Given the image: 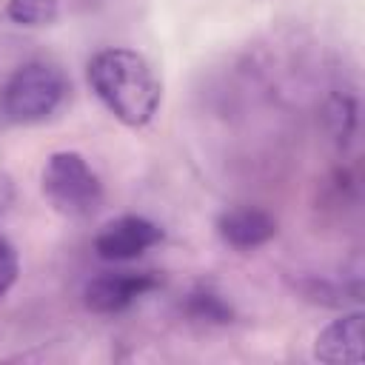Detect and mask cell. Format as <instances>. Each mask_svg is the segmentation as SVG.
<instances>
[{
  "label": "cell",
  "mask_w": 365,
  "mask_h": 365,
  "mask_svg": "<svg viewBox=\"0 0 365 365\" xmlns=\"http://www.w3.org/2000/svg\"><path fill=\"white\" fill-rule=\"evenodd\" d=\"M88 83L100 103L125 125H145L160 106L154 68L128 48H103L88 60Z\"/></svg>",
  "instance_id": "1"
},
{
  "label": "cell",
  "mask_w": 365,
  "mask_h": 365,
  "mask_svg": "<svg viewBox=\"0 0 365 365\" xmlns=\"http://www.w3.org/2000/svg\"><path fill=\"white\" fill-rule=\"evenodd\" d=\"M43 194L54 211L74 220L91 217L103 202L100 177L77 151H57L48 157L43 168Z\"/></svg>",
  "instance_id": "2"
},
{
  "label": "cell",
  "mask_w": 365,
  "mask_h": 365,
  "mask_svg": "<svg viewBox=\"0 0 365 365\" xmlns=\"http://www.w3.org/2000/svg\"><path fill=\"white\" fill-rule=\"evenodd\" d=\"M68 83L60 68L34 60L20 66L3 86V111L14 123H40L66 100Z\"/></svg>",
  "instance_id": "3"
},
{
  "label": "cell",
  "mask_w": 365,
  "mask_h": 365,
  "mask_svg": "<svg viewBox=\"0 0 365 365\" xmlns=\"http://www.w3.org/2000/svg\"><path fill=\"white\" fill-rule=\"evenodd\" d=\"M163 242V228L145 217H117L111 222H106L97 237H94V251L100 259H111V262H125L134 259L140 254H145L148 248Z\"/></svg>",
  "instance_id": "4"
},
{
  "label": "cell",
  "mask_w": 365,
  "mask_h": 365,
  "mask_svg": "<svg viewBox=\"0 0 365 365\" xmlns=\"http://www.w3.org/2000/svg\"><path fill=\"white\" fill-rule=\"evenodd\" d=\"M160 288V277L151 271H117V274H100L94 277L83 297L86 305L97 314H117L125 311L131 302H137L140 297H145L148 291Z\"/></svg>",
  "instance_id": "5"
},
{
  "label": "cell",
  "mask_w": 365,
  "mask_h": 365,
  "mask_svg": "<svg viewBox=\"0 0 365 365\" xmlns=\"http://www.w3.org/2000/svg\"><path fill=\"white\" fill-rule=\"evenodd\" d=\"M362 314H342L328 322L314 339V356L328 365H359L362 362Z\"/></svg>",
  "instance_id": "6"
},
{
  "label": "cell",
  "mask_w": 365,
  "mask_h": 365,
  "mask_svg": "<svg viewBox=\"0 0 365 365\" xmlns=\"http://www.w3.org/2000/svg\"><path fill=\"white\" fill-rule=\"evenodd\" d=\"M217 231L228 245L248 251V248H257V245L268 242L277 234V222H274V217L268 211L242 205V208L225 211L217 220Z\"/></svg>",
  "instance_id": "7"
},
{
  "label": "cell",
  "mask_w": 365,
  "mask_h": 365,
  "mask_svg": "<svg viewBox=\"0 0 365 365\" xmlns=\"http://www.w3.org/2000/svg\"><path fill=\"white\" fill-rule=\"evenodd\" d=\"M57 11H60V0H9V9H6L9 20L29 29L54 23Z\"/></svg>",
  "instance_id": "8"
},
{
  "label": "cell",
  "mask_w": 365,
  "mask_h": 365,
  "mask_svg": "<svg viewBox=\"0 0 365 365\" xmlns=\"http://www.w3.org/2000/svg\"><path fill=\"white\" fill-rule=\"evenodd\" d=\"M188 311L197 317V319H211V322H228L231 319V308L217 297V294H191L188 299Z\"/></svg>",
  "instance_id": "9"
},
{
  "label": "cell",
  "mask_w": 365,
  "mask_h": 365,
  "mask_svg": "<svg viewBox=\"0 0 365 365\" xmlns=\"http://www.w3.org/2000/svg\"><path fill=\"white\" fill-rule=\"evenodd\" d=\"M17 271H20V262H17V251L14 245L0 237V299L9 294V288L14 285L17 279Z\"/></svg>",
  "instance_id": "10"
}]
</instances>
